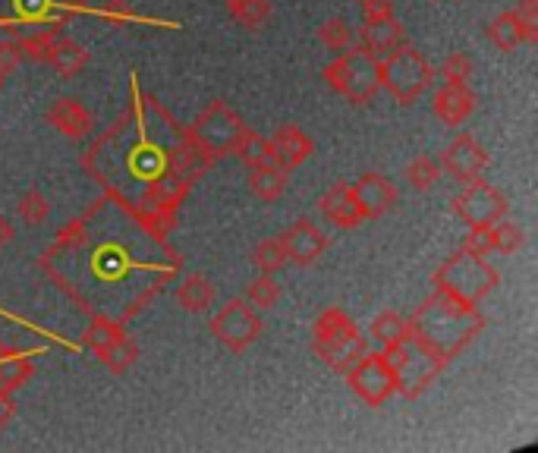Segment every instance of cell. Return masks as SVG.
Returning a JSON list of instances; mask_svg holds the SVG:
<instances>
[{
    "label": "cell",
    "mask_w": 538,
    "mask_h": 453,
    "mask_svg": "<svg viewBox=\"0 0 538 453\" xmlns=\"http://www.w3.org/2000/svg\"><path fill=\"white\" fill-rule=\"evenodd\" d=\"M472 70H476V63H472V57L466 51H454L447 54V60L441 63V76L447 82H469L472 79Z\"/></svg>",
    "instance_id": "836d02e7"
},
{
    "label": "cell",
    "mask_w": 538,
    "mask_h": 453,
    "mask_svg": "<svg viewBox=\"0 0 538 453\" xmlns=\"http://www.w3.org/2000/svg\"><path fill=\"white\" fill-rule=\"evenodd\" d=\"M0 85H4V76H0Z\"/></svg>",
    "instance_id": "b9f144b4"
},
{
    "label": "cell",
    "mask_w": 538,
    "mask_h": 453,
    "mask_svg": "<svg viewBox=\"0 0 538 453\" xmlns=\"http://www.w3.org/2000/svg\"><path fill=\"white\" fill-rule=\"evenodd\" d=\"M224 4H227V13L249 32L262 29L271 16V0H224Z\"/></svg>",
    "instance_id": "603a6c76"
},
{
    "label": "cell",
    "mask_w": 538,
    "mask_h": 453,
    "mask_svg": "<svg viewBox=\"0 0 538 453\" xmlns=\"http://www.w3.org/2000/svg\"><path fill=\"white\" fill-rule=\"evenodd\" d=\"M82 343L89 347L107 372L123 375L139 359V343L123 331L120 321L107 315H92V321L82 331Z\"/></svg>",
    "instance_id": "52a82bcc"
},
{
    "label": "cell",
    "mask_w": 538,
    "mask_h": 453,
    "mask_svg": "<svg viewBox=\"0 0 538 453\" xmlns=\"http://www.w3.org/2000/svg\"><path fill=\"white\" fill-rule=\"evenodd\" d=\"M325 82L331 85L337 95L347 98L350 104H356V107L369 104L381 89L378 57H372L369 51H362V48L343 51L325 67Z\"/></svg>",
    "instance_id": "8992f818"
},
{
    "label": "cell",
    "mask_w": 538,
    "mask_h": 453,
    "mask_svg": "<svg viewBox=\"0 0 538 453\" xmlns=\"http://www.w3.org/2000/svg\"><path fill=\"white\" fill-rule=\"evenodd\" d=\"M318 41H321V45H325L328 51H334V54L359 48V35H356V29L347 23V19H328V23H321Z\"/></svg>",
    "instance_id": "cb8c5ba5"
},
{
    "label": "cell",
    "mask_w": 538,
    "mask_h": 453,
    "mask_svg": "<svg viewBox=\"0 0 538 453\" xmlns=\"http://www.w3.org/2000/svg\"><path fill=\"white\" fill-rule=\"evenodd\" d=\"M362 16L365 23H369V19H387L394 16V4L391 0H362Z\"/></svg>",
    "instance_id": "74e56055"
},
{
    "label": "cell",
    "mask_w": 538,
    "mask_h": 453,
    "mask_svg": "<svg viewBox=\"0 0 538 453\" xmlns=\"http://www.w3.org/2000/svg\"><path fill=\"white\" fill-rule=\"evenodd\" d=\"M233 155L240 158L249 170L252 167H262V164H271V142L262 133H255V129H246L243 139L236 142Z\"/></svg>",
    "instance_id": "d4e9b609"
},
{
    "label": "cell",
    "mask_w": 538,
    "mask_h": 453,
    "mask_svg": "<svg viewBox=\"0 0 538 453\" xmlns=\"http://www.w3.org/2000/svg\"><path fill=\"white\" fill-rule=\"evenodd\" d=\"M441 174H444V167L432 155H419V158H413L410 167H406V180H410V186L416 192H428L432 186H438Z\"/></svg>",
    "instance_id": "f1b7e54d"
},
{
    "label": "cell",
    "mask_w": 538,
    "mask_h": 453,
    "mask_svg": "<svg viewBox=\"0 0 538 453\" xmlns=\"http://www.w3.org/2000/svg\"><path fill=\"white\" fill-rule=\"evenodd\" d=\"M356 35H359V48L369 51V54L378 57V60L406 45V32H403V26L397 23L394 16H387V19H369V23L362 26V32H356Z\"/></svg>",
    "instance_id": "d6986e66"
},
{
    "label": "cell",
    "mask_w": 538,
    "mask_h": 453,
    "mask_svg": "<svg viewBox=\"0 0 538 453\" xmlns=\"http://www.w3.org/2000/svg\"><path fill=\"white\" fill-rule=\"evenodd\" d=\"M378 76H381V89L391 92L400 104L419 101L435 82L432 63H428L410 41L378 60Z\"/></svg>",
    "instance_id": "5b68a950"
},
{
    "label": "cell",
    "mask_w": 538,
    "mask_h": 453,
    "mask_svg": "<svg viewBox=\"0 0 538 453\" xmlns=\"http://www.w3.org/2000/svg\"><path fill=\"white\" fill-rule=\"evenodd\" d=\"M353 196L365 214V221L369 218H384V214H391L400 202L397 196V186L387 180L384 174H362L356 183H353Z\"/></svg>",
    "instance_id": "5bb4252c"
},
{
    "label": "cell",
    "mask_w": 538,
    "mask_h": 453,
    "mask_svg": "<svg viewBox=\"0 0 538 453\" xmlns=\"http://www.w3.org/2000/svg\"><path fill=\"white\" fill-rule=\"evenodd\" d=\"M318 211L325 214V221L340 230H353L365 221V214L353 196V183H334L328 186L325 196L318 199Z\"/></svg>",
    "instance_id": "2e32d148"
},
{
    "label": "cell",
    "mask_w": 538,
    "mask_h": 453,
    "mask_svg": "<svg viewBox=\"0 0 538 453\" xmlns=\"http://www.w3.org/2000/svg\"><path fill=\"white\" fill-rule=\"evenodd\" d=\"M406 321H410V334L422 340L432 353H438L444 362L460 356L485 328V315L479 312V306L463 302L444 290H435L413 312V318Z\"/></svg>",
    "instance_id": "6da1fadb"
},
{
    "label": "cell",
    "mask_w": 538,
    "mask_h": 453,
    "mask_svg": "<svg viewBox=\"0 0 538 453\" xmlns=\"http://www.w3.org/2000/svg\"><path fill=\"white\" fill-rule=\"evenodd\" d=\"M48 123L57 133L70 136V139H85L92 133V111L85 107L79 98H57L48 107Z\"/></svg>",
    "instance_id": "ac0fdd59"
},
{
    "label": "cell",
    "mask_w": 538,
    "mask_h": 453,
    "mask_svg": "<svg viewBox=\"0 0 538 453\" xmlns=\"http://www.w3.org/2000/svg\"><path fill=\"white\" fill-rule=\"evenodd\" d=\"M16 211H19V218H23V224L41 227V224L51 218V202L45 199V192H41V189H29L26 196L19 199Z\"/></svg>",
    "instance_id": "f546056e"
},
{
    "label": "cell",
    "mask_w": 538,
    "mask_h": 453,
    "mask_svg": "<svg viewBox=\"0 0 538 453\" xmlns=\"http://www.w3.org/2000/svg\"><path fill=\"white\" fill-rule=\"evenodd\" d=\"M214 287H211V280L205 274H186L180 280V287H177V302H180V309L183 312H192V315H202L214 306Z\"/></svg>",
    "instance_id": "44dd1931"
},
{
    "label": "cell",
    "mask_w": 538,
    "mask_h": 453,
    "mask_svg": "<svg viewBox=\"0 0 538 453\" xmlns=\"http://www.w3.org/2000/svg\"><path fill=\"white\" fill-rule=\"evenodd\" d=\"M243 133H246L243 117L224 101H211L189 126V136L196 139V145L211 158L233 155V148L243 139Z\"/></svg>",
    "instance_id": "ba28073f"
},
{
    "label": "cell",
    "mask_w": 538,
    "mask_h": 453,
    "mask_svg": "<svg viewBox=\"0 0 538 453\" xmlns=\"http://www.w3.org/2000/svg\"><path fill=\"white\" fill-rule=\"evenodd\" d=\"M510 13L516 19V26H520V35L526 45H535L538 41V0H520Z\"/></svg>",
    "instance_id": "d6a6232c"
},
{
    "label": "cell",
    "mask_w": 538,
    "mask_h": 453,
    "mask_svg": "<svg viewBox=\"0 0 538 453\" xmlns=\"http://www.w3.org/2000/svg\"><path fill=\"white\" fill-rule=\"evenodd\" d=\"M498 284H501L498 268H491L488 258L469 252V249L454 252L435 271V290H444L463 302H472V306H479L482 299H488V293Z\"/></svg>",
    "instance_id": "3957f363"
},
{
    "label": "cell",
    "mask_w": 538,
    "mask_h": 453,
    "mask_svg": "<svg viewBox=\"0 0 538 453\" xmlns=\"http://www.w3.org/2000/svg\"><path fill=\"white\" fill-rule=\"evenodd\" d=\"M98 13L107 19V23H114V26H123V23H129V19H136V13L129 10L126 0H104V7Z\"/></svg>",
    "instance_id": "8d00e7d4"
},
{
    "label": "cell",
    "mask_w": 538,
    "mask_h": 453,
    "mask_svg": "<svg viewBox=\"0 0 538 453\" xmlns=\"http://www.w3.org/2000/svg\"><path fill=\"white\" fill-rule=\"evenodd\" d=\"M312 350L315 356L334 372H347L350 365L369 350L365 347V337L350 321V315L340 306L325 309L312 325Z\"/></svg>",
    "instance_id": "7a4b0ae2"
},
{
    "label": "cell",
    "mask_w": 538,
    "mask_h": 453,
    "mask_svg": "<svg viewBox=\"0 0 538 453\" xmlns=\"http://www.w3.org/2000/svg\"><path fill=\"white\" fill-rule=\"evenodd\" d=\"M262 331H265L262 315H258V309H252L246 299H230L227 306L211 318V334L233 353L249 350L252 343L262 337Z\"/></svg>",
    "instance_id": "30bf717a"
},
{
    "label": "cell",
    "mask_w": 538,
    "mask_h": 453,
    "mask_svg": "<svg viewBox=\"0 0 538 453\" xmlns=\"http://www.w3.org/2000/svg\"><path fill=\"white\" fill-rule=\"evenodd\" d=\"M463 249H469V252H476V255H482V258H488V255L494 252V246H491V233H488V227H469V236H466V243H463Z\"/></svg>",
    "instance_id": "d590c367"
},
{
    "label": "cell",
    "mask_w": 538,
    "mask_h": 453,
    "mask_svg": "<svg viewBox=\"0 0 538 453\" xmlns=\"http://www.w3.org/2000/svg\"><path fill=\"white\" fill-rule=\"evenodd\" d=\"M23 60H26V54H23V45H19V38L0 41V76L13 73Z\"/></svg>",
    "instance_id": "e575fe53"
},
{
    "label": "cell",
    "mask_w": 538,
    "mask_h": 453,
    "mask_svg": "<svg viewBox=\"0 0 538 453\" xmlns=\"http://www.w3.org/2000/svg\"><path fill=\"white\" fill-rule=\"evenodd\" d=\"M16 413V406H13V397L10 391H0V425H7Z\"/></svg>",
    "instance_id": "f35d334b"
},
{
    "label": "cell",
    "mask_w": 538,
    "mask_h": 453,
    "mask_svg": "<svg viewBox=\"0 0 538 453\" xmlns=\"http://www.w3.org/2000/svg\"><path fill=\"white\" fill-rule=\"evenodd\" d=\"M268 142H271V164L287 170V174H290V170H296V167H303L312 158V151H315V142L296 123H287L281 129H274V136Z\"/></svg>",
    "instance_id": "9a60e30c"
},
{
    "label": "cell",
    "mask_w": 538,
    "mask_h": 453,
    "mask_svg": "<svg viewBox=\"0 0 538 453\" xmlns=\"http://www.w3.org/2000/svg\"><path fill=\"white\" fill-rule=\"evenodd\" d=\"M277 299H281V284L274 280V274L258 271V277L246 287V302H249L252 309H258V312H268V309L277 306Z\"/></svg>",
    "instance_id": "83f0119b"
},
{
    "label": "cell",
    "mask_w": 538,
    "mask_h": 453,
    "mask_svg": "<svg viewBox=\"0 0 538 453\" xmlns=\"http://www.w3.org/2000/svg\"><path fill=\"white\" fill-rule=\"evenodd\" d=\"M287 189V170L277 164H262L249 170V192L258 202H277Z\"/></svg>",
    "instance_id": "7402d4cb"
},
{
    "label": "cell",
    "mask_w": 538,
    "mask_h": 453,
    "mask_svg": "<svg viewBox=\"0 0 538 453\" xmlns=\"http://www.w3.org/2000/svg\"><path fill=\"white\" fill-rule=\"evenodd\" d=\"M441 167L447 170L450 177H457L460 183H472L479 180L485 170H488V151L472 139L469 133L457 136L444 148V158H441Z\"/></svg>",
    "instance_id": "7c38bea8"
},
{
    "label": "cell",
    "mask_w": 538,
    "mask_h": 453,
    "mask_svg": "<svg viewBox=\"0 0 538 453\" xmlns=\"http://www.w3.org/2000/svg\"><path fill=\"white\" fill-rule=\"evenodd\" d=\"M457 218L469 227H491L494 221L507 218V199L488 180L463 183V192L454 199Z\"/></svg>",
    "instance_id": "8fae6325"
},
{
    "label": "cell",
    "mask_w": 538,
    "mask_h": 453,
    "mask_svg": "<svg viewBox=\"0 0 538 453\" xmlns=\"http://www.w3.org/2000/svg\"><path fill=\"white\" fill-rule=\"evenodd\" d=\"M432 111L447 126H463L476 111V95L469 92V82H444L432 95Z\"/></svg>",
    "instance_id": "e0dca14e"
},
{
    "label": "cell",
    "mask_w": 538,
    "mask_h": 453,
    "mask_svg": "<svg viewBox=\"0 0 538 453\" xmlns=\"http://www.w3.org/2000/svg\"><path fill=\"white\" fill-rule=\"evenodd\" d=\"M485 35H488V41L498 51H513L516 45H523V35H520V26H516L513 13L494 16L491 23L485 26Z\"/></svg>",
    "instance_id": "4316f807"
},
{
    "label": "cell",
    "mask_w": 538,
    "mask_h": 453,
    "mask_svg": "<svg viewBox=\"0 0 538 453\" xmlns=\"http://www.w3.org/2000/svg\"><path fill=\"white\" fill-rule=\"evenodd\" d=\"M384 359H387V365H391V372H394L397 394H403L406 400H416L422 391H428V384H432L447 365L438 353L428 350L425 343L416 340L413 334H406L400 343L387 347Z\"/></svg>",
    "instance_id": "277c9868"
},
{
    "label": "cell",
    "mask_w": 538,
    "mask_h": 453,
    "mask_svg": "<svg viewBox=\"0 0 538 453\" xmlns=\"http://www.w3.org/2000/svg\"><path fill=\"white\" fill-rule=\"evenodd\" d=\"M369 331H372V337L381 343V347L387 350V347H394V343H400L406 334H410V321H406L400 312H381V315H375Z\"/></svg>",
    "instance_id": "484cf974"
},
{
    "label": "cell",
    "mask_w": 538,
    "mask_h": 453,
    "mask_svg": "<svg viewBox=\"0 0 538 453\" xmlns=\"http://www.w3.org/2000/svg\"><path fill=\"white\" fill-rule=\"evenodd\" d=\"M13 236H16V230H13L10 218H4V214H0V249L10 246V243H13Z\"/></svg>",
    "instance_id": "ab89813d"
},
{
    "label": "cell",
    "mask_w": 538,
    "mask_h": 453,
    "mask_svg": "<svg viewBox=\"0 0 538 453\" xmlns=\"http://www.w3.org/2000/svg\"><path fill=\"white\" fill-rule=\"evenodd\" d=\"M488 233H491L494 252H501V255H513L516 249L523 246V227L513 224V221H507V218L494 221V224L488 227Z\"/></svg>",
    "instance_id": "4dcf8cb0"
},
{
    "label": "cell",
    "mask_w": 538,
    "mask_h": 453,
    "mask_svg": "<svg viewBox=\"0 0 538 453\" xmlns=\"http://www.w3.org/2000/svg\"><path fill=\"white\" fill-rule=\"evenodd\" d=\"M252 262L255 268L262 271V274H274V271H281L287 265V252L281 246V240H265V243H258L255 252H252Z\"/></svg>",
    "instance_id": "1f68e13d"
},
{
    "label": "cell",
    "mask_w": 538,
    "mask_h": 453,
    "mask_svg": "<svg viewBox=\"0 0 538 453\" xmlns=\"http://www.w3.org/2000/svg\"><path fill=\"white\" fill-rule=\"evenodd\" d=\"M0 23H13V0H0Z\"/></svg>",
    "instance_id": "60d3db41"
},
{
    "label": "cell",
    "mask_w": 538,
    "mask_h": 453,
    "mask_svg": "<svg viewBox=\"0 0 538 453\" xmlns=\"http://www.w3.org/2000/svg\"><path fill=\"white\" fill-rule=\"evenodd\" d=\"M343 375H347L350 391L365 406H384L387 400H391V394H397L394 372H391V365H387L384 353H369V350H365Z\"/></svg>",
    "instance_id": "9c48e42d"
},
{
    "label": "cell",
    "mask_w": 538,
    "mask_h": 453,
    "mask_svg": "<svg viewBox=\"0 0 538 453\" xmlns=\"http://www.w3.org/2000/svg\"><path fill=\"white\" fill-rule=\"evenodd\" d=\"M45 63H48V67H51L57 76L73 79V76H79V73L85 70V63H89V51H85L82 45H76L73 38L57 35L54 45H51V51H48V57H45Z\"/></svg>",
    "instance_id": "ffe728a7"
},
{
    "label": "cell",
    "mask_w": 538,
    "mask_h": 453,
    "mask_svg": "<svg viewBox=\"0 0 538 453\" xmlns=\"http://www.w3.org/2000/svg\"><path fill=\"white\" fill-rule=\"evenodd\" d=\"M281 246H284V252H287V262H293V265H303V268H309V265H315L321 255H325V249H328V236H325V230H318L312 221H296V224H290L281 236Z\"/></svg>",
    "instance_id": "4fadbf2b"
}]
</instances>
